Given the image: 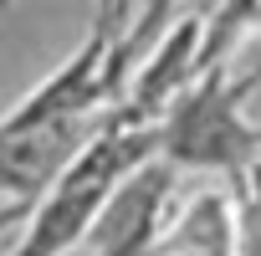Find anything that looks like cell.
<instances>
[{"instance_id":"6da1fadb","label":"cell","mask_w":261,"mask_h":256,"mask_svg":"<svg viewBox=\"0 0 261 256\" xmlns=\"http://www.w3.org/2000/svg\"><path fill=\"white\" fill-rule=\"evenodd\" d=\"M154 154H159V123H139L123 108H113V118L77 149V159L31 205L26 231L6 256H67L72 246H82L97 215L108 210V200L118 195V185Z\"/></svg>"},{"instance_id":"3957f363","label":"cell","mask_w":261,"mask_h":256,"mask_svg":"<svg viewBox=\"0 0 261 256\" xmlns=\"http://www.w3.org/2000/svg\"><path fill=\"white\" fill-rule=\"evenodd\" d=\"M108 118H113V113L57 118V123H26V128L0 123V200L36 205V200L46 195V185L77 159V149L97 134Z\"/></svg>"},{"instance_id":"8992f818","label":"cell","mask_w":261,"mask_h":256,"mask_svg":"<svg viewBox=\"0 0 261 256\" xmlns=\"http://www.w3.org/2000/svg\"><path fill=\"white\" fill-rule=\"evenodd\" d=\"M31 215V205H21V200H6V205H0V231H6V225H16V220H26Z\"/></svg>"},{"instance_id":"5b68a950","label":"cell","mask_w":261,"mask_h":256,"mask_svg":"<svg viewBox=\"0 0 261 256\" xmlns=\"http://www.w3.org/2000/svg\"><path fill=\"white\" fill-rule=\"evenodd\" d=\"M236 190H241V195H236V200H241V225H246V231H261V159L236 180Z\"/></svg>"},{"instance_id":"277c9868","label":"cell","mask_w":261,"mask_h":256,"mask_svg":"<svg viewBox=\"0 0 261 256\" xmlns=\"http://www.w3.org/2000/svg\"><path fill=\"white\" fill-rule=\"evenodd\" d=\"M154 251L159 256H236L241 251V205H230L220 190L195 195V205L159 231Z\"/></svg>"},{"instance_id":"7a4b0ae2","label":"cell","mask_w":261,"mask_h":256,"mask_svg":"<svg viewBox=\"0 0 261 256\" xmlns=\"http://www.w3.org/2000/svg\"><path fill=\"white\" fill-rule=\"evenodd\" d=\"M261 87L256 72H225L210 62L159 118V159L174 169H220L241 180L261 159V128L246 118V97Z\"/></svg>"}]
</instances>
